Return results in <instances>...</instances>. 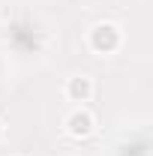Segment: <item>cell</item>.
<instances>
[{"instance_id": "6da1fadb", "label": "cell", "mask_w": 153, "mask_h": 156, "mask_svg": "<svg viewBox=\"0 0 153 156\" xmlns=\"http://www.w3.org/2000/svg\"><path fill=\"white\" fill-rule=\"evenodd\" d=\"M120 45H123V30L114 21H96L87 30V48L93 54H102V57L114 54V51H120Z\"/></svg>"}, {"instance_id": "7a4b0ae2", "label": "cell", "mask_w": 153, "mask_h": 156, "mask_svg": "<svg viewBox=\"0 0 153 156\" xmlns=\"http://www.w3.org/2000/svg\"><path fill=\"white\" fill-rule=\"evenodd\" d=\"M63 132H66L69 138H75V141L90 138L96 132V117H93V111L84 108V105L72 108V111L66 114V120H63Z\"/></svg>"}, {"instance_id": "3957f363", "label": "cell", "mask_w": 153, "mask_h": 156, "mask_svg": "<svg viewBox=\"0 0 153 156\" xmlns=\"http://www.w3.org/2000/svg\"><path fill=\"white\" fill-rule=\"evenodd\" d=\"M63 96L69 99V102H78V105L90 102V99H93V78H90V75H72V78H66Z\"/></svg>"}, {"instance_id": "277c9868", "label": "cell", "mask_w": 153, "mask_h": 156, "mask_svg": "<svg viewBox=\"0 0 153 156\" xmlns=\"http://www.w3.org/2000/svg\"><path fill=\"white\" fill-rule=\"evenodd\" d=\"M6 138V126H3V120H0V141Z\"/></svg>"}, {"instance_id": "5b68a950", "label": "cell", "mask_w": 153, "mask_h": 156, "mask_svg": "<svg viewBox=\"0 0 153 156\" xmlns=\"http://www.w3.org/2000/svg\"><path fill=\"white\" fill-rule=\"evenodd\" d=\"M12 156H21V153H12Z\"/></svg>"}]
</instances>
